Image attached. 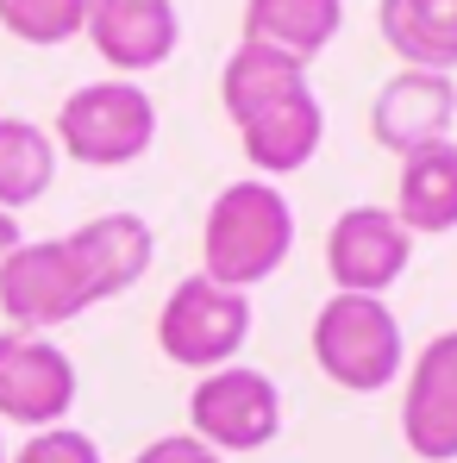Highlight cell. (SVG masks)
I'll list each match as a JSON object with an SVG mask.
<instances>
[{
    "label": "cell",
    "instance_id": "1",
    "mask_svg": "<svg viewBox=\"0 0 457 463\" xmlns=\"http://www.w3.org/2000/svg\"><path fill=\"white\" fill-rule=\"evenodd\" d=\"M220 100H226V119L238 126V145L263 182L307 169L326 138V113H319V94L307 88V63L276 57L263 44H238L226 57Z\"/></svg>",
    "mask_w": 457,
    "mask_h": 463
},
{
    "label": "cell",
    "instance_id": "2",
    "mask_svg": "<svg viewBox=\"0 0 457 463\" xmlns=\"http://www.w3.org/2000/svg\"><path fill=\"white\" fill-rule=\"evenodd\" d=\"M289 250H295V213L276 182L244 175L214 194L207 226H201V276L244 295V288L270 282L289 263Z\"/></svg>",
    "mask_w": 457,
    "mask_h": 463
},
{
    "label": "cell",
    "instance_id": "3",
    "mask_svg": "<svg viewBox=\"0 0 457 463\" xmlns=\"http://www.w3.org/2000/svg\"><path fill=\"white\" fill-rule=\"evenodd\" d=\"M313 364L351 394H376L407 370L401 319L382 295H332L313 313Z\"/></svg>",
    "mask_w": 457,
    "mask_h": 463
},
{
    "label": "cell",
    "instance_id": "4",
    "mask_svg": "<svg viewBox=\"0 0 457 463\" xmlns=\"http://www.w3.org/2000/svg\"><path fill=\"white\" fill-rule=\"evenodd\" d=\"M70 163L81 169H119V163H138L157 138V107L138 81L113 76V81H88L63 100L57 113V132H51Z\"/></svg>",
    "mask_w": 457,
    "mask_h": 463
},
{
    "label": "cell",
    "instance_id": "5",
    "mask_svg": "<svg viewBox=\"0 0 457 463\" xmlns=\"http://www.w3.org/2000/svg\"><path fill=\"white\" fill-rule=\"evenodd\" d=\"M88 307H100V295L70 238H25L0 263V313L13 319V332H57Z\"/></svg>",
    "mask_w": 457,
    "mask_h": 463
},
{
    "label": "cell",
    "instance_id": "6",
    "mask_svg": "<svg viewBox=\"0 0 457 463\" xmlns=\"http://www.w3.org/2000/svg\"><path fill=\"white\" fill-rule=\"evenodd\" d=\"M251 338V295L220 288L214 276H182L157 313V345L182 370H226Z\"/></svg>",
    "mask_w": 457,
    "mask_h": 463
},
{
    "label": "cell",
    "instance_id": "7",
    "mask_svg": "<svg viewBox=\"0 0 457 463\" xmlns=\"http://www.w3.org/2000/svg\"><path fill=\"white\" fill-rule=\"evenodd\" d=\"M188 432L201 445H214L220 458L226 451H263L282 432V388L251 364L207 370L188 394Z\"/></svg>",
    "mask_w": 457,
    "mask_h": 463
},
{
    "label": "cell",
    "instance_id": "8",
    "mask_svg": "<svg viewBox=\"0 0 457 463\" xmlns=\"http://www.w3.org/2000/svg\"><path fill=\"white\" fill-rule=\"evenodd\" d=\"M76 407V364L44 332H0V426L51 432L70 426Z\"/></svg>",
    "mask_w": 457,
    "mask_h": 463
},
{
    "label": "cell",
    "instance_id": "9",
    "mask_svg": "<svg viewBox=\"0 0 457 463\" xmlns=\"http://www.w3.org/2000/svg\"><path fill=\"white\" fill-rule=\"evenodd\" d=\"M414 232L395 220V207H345L326 232V269L338 295H382L407 276Z\"/></svg>",
    "mask_w": 457,
    "mask_h": 463
},
{
    "label": "cell",
    "instance_id": "10",
    "mask_svg": "<svg viewBox=\"0 0 457 463\" xmlns=\"http://www.w3.org/2000/svg\"><path fill=\"white\" fill-rule=\"evenodd\" d=\"M401 439L420 463H457V332H439L401 394Z\"/></svg>",
    "mask_w": 457,
    "mask_h": 463
},
{
    "label": "cell",
    "instance_id": "11",
    "mask_svg": "<svg viewBox=\"0 0 457 463\" xmlns=\"http://www.w3.org/2000/svg\"><path fill=\"white\" fill-rule=\"evenodd\" d=\"M452 113H457L452 76H439V70H395L382 81L376 107H370V132H376L382 151L407 156V151L439 145L452 132Z\"/></svg>",
    "mask_w": 457,
    "mask_h": 463
},
{
    "label": "cell",
    "instance_id": "12",
    "mask_svg": "<svg viewBox=\"0 0 457 463\" xmlns=\"http://www.w3.org/2000/svg\"><path fill=\"white\" fill-rule=\"evenodd\" d=\"M88 44L119 70V76H145L157 63H169L176 38H182V19L169 0H88Z\"/></svg>",
    "mask_w": 457,
    "mask_h": 463
},
{
    "label": "cell",
    "instance_id": "13",
    "mask_svg": "<svg viewBox=\"0 0 457 463\" xmlns=\"http://www.w3.org/2000/svg\"><path fill=\"white\" fill-rule=\"evenodd\" d=\"M70 244H76V257H81V269H88V282H94L100 301L126 295L157 257V238L138 213H94L88 226L70 232Z\"/></svg>",
    "mask_w": 457,
    "mask_h": 463
},
{
    "label": "cell",
    "instance_id": "14",
    "mask_svg": "<svg viewBox=\"0 0 457 463\" xmlns=\"http://www.w3.org/2000/svg\"><path fill=\"white\" fill-rule=\"evenodd\" d=\"M395 220L414 232V238L457 232V145L452 138L401 156V175H395Z\"/></svg>",
    "mask_w": 457,
    "mask_h": 463
},
{
    "label": "cell",
    "instance_id": "15",
    "mask_svg": "<svg viewBox=\"0 0 457 463\" xmlns=\"http://www.w3.org/2000/svg\"><path fill=\"white\" fill-rule=\"evenodd\" d=\"M345 25V0H244V44L313 63Z\"/></svg>",
    "mask_w": 457,
    "mask_h": 463
},
{
    "label": "cell",
    "instance_id": "16",
    "mask_svg": "<svg viewBox=\"0 0 457 463\" xmlns=\"http://www.w3.org/2000/svg\"><path fill=\"white\" fill-rule=\"evenodd\" d=\"M376 25L401 70H457V0H382Z\"/></svg>",
    "mask_w": 457,
    "mask_h": 463
},
{
    "label": "cell",
    "instance_id": "17",
    "mask_svg": "<svg viewBox=\"0 0 457 463\" xmlns=\"http://www.w3.org/2000/svg\"><path fill=\"white\" fill-rule=\"evenodd\" d=\"M57 175V138L32 119H0V213L32 207Z\"/></svg>",
    "mask_w": 457,
    "mask_h": 463
},
{
    "label": "cell",
    "instance_id": "18",
    "mask_svg": "<svg viewBox=\"0 0 457 463\" xmlns=\"http://www.w3.org/2000/svg\"><path fill=\"white\" fill-rule=\"evenodd\" d=\"M0 25L19 44H63V38H81L88 0H0Z\"/></svg>",
    "mask_w": 457,
    "mask_h": 463
},
{
    "label": "cell",
    "instance_id": "19",
    "mask_svg": "<svg viewBox=\"0 0 457 463\" xmlns=\"http://www.w3.org/2000/svg\"><path fill=\"white\" fill-rule=\"evenodd\" d=\"M13 463H100V445L76 426H51V432H32Z\"/></svg>",
    "mask_w": 457,
    "mask_h": 463
},
{
    "label": "cell",
    "instance_id": "20",
    "mask_svg": "<svg viewBox=\"0 0 457 463\" xmlns=\"http://www.w3.org/2000/svg\"><path fill=\"white\" fill-rule=\"evenodd\" d=\"M132 463H226V458H220L214 445H201L195 432H163V439H151Z\"/></svg>",
    "mask_w": 457,
    "mask_h": 463
},
{
    "label": "cell",
    "instance_id": "21",
    "mask_svg": "<svg viewBox=\"0 0 457 463\" xmlns=\"http://www.w3.org/2000/svg\"><path fill=\"white\" fill-rule=\"evenodd\" d=\"M19 244H25V232H19V213H0V263H6Z\"/></svg>",
    "mask_w": 457,
    "mask_h": 463
},
{
    "label": "cell",
    "instance_id": "22",
    "mask_svg": "<svg viewBox=\"0 0 457 463\" xmlns=\"http://www.w3.org/2000/svg\"><path fill=\"white\" fill-rule=\"evenodd\" d=\"M0 463H6V439H0Z\"/></svg>",
    "mask_w": 457,
    "mask_h": 463
}]
</instances>
